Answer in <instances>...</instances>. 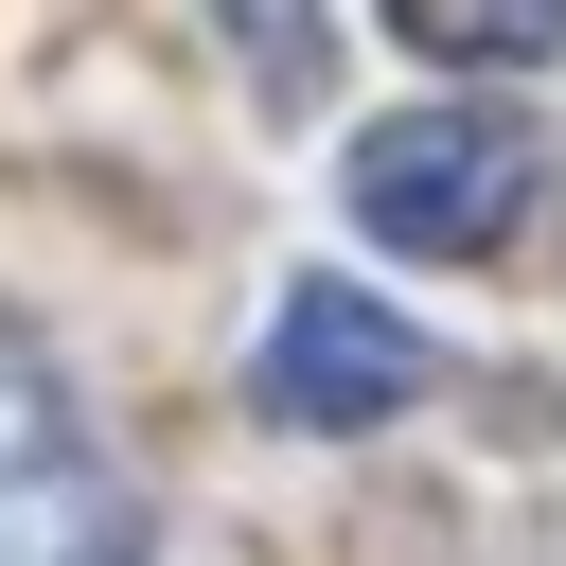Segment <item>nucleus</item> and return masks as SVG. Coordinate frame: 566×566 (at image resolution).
<instances>
[{
    "mask_svg": "<svg viewBox=\"0 0 566 566\" xmlns=\"http://www.w3.org/2000/svg\"><path fill=\"white\" fill-rule=\"evenodd\" d=\"M142 548H159L142 460L106 442V407L71 389V354L0 318V566H142Z\"/></svg>",
    "mask_w": 566,
    "mask_h": 566,
    "instance_id": "f03ea898",
    "label": "nucleus"
},
{
    "mask_svg": "<svg viewBox=\"0 0 566 566\" xmlns=\"http://www.w3.org/2000/svg\"><path fill=\"white\" fill-rule=\"evenodd\" d=\"M424 53H478V71H513V53H548V18L566 0H389Z\"/></svg>",
    "mask_w": 566,
    "mask_h": 566,
    "instance_id": "39448f33",
    "label": "nucleus"
},
{
    "mask_svg": "<svg viewBox=\"0 0 566 566\" xmlns=\"http://www.w3.org/2000/svg\"><path fill=\"white\" fill-rule=\"evenodd\" d=\"M424 389H442V336H424L389 283H354V265H301V283L265 301V336H248V407H265V424H301V442L407 424Z\"/></svg>",
    "mask_w": 566,
    "mask_h": 566,
    "instance_id": "7ed1b4c3",
    "label": "nucleus"
},
{
    "mask_svg": "<svg viewBox=\"0 0 566 566\" xmlns=\"http://www.w3.org/2000/svg\"><path fill=\"white\" fill-rule=\"evenodd\" d=\"M212 18L248 53V106H318V71H336V18L318 0H212Z\"/></svg>",
    "mask_w": 566,
    "mask_h": 566,
    "instance_id": "20e7f679",
    "label": "nucleus"
},
{
    "mask_svg": "<svg viewBox=\"0 0 566 566\" xmlns=\"http://www.w3.org/2000/svg\"><path fill=\"white\" fill-rule=\"evenodd\" d=\"M531 212H548V142H531V106H495V88L407 106V124L354 142V230L407 248V265H513Z\"/></svg>",
    "mask_w": 566,
    "mask_h": 566,
    "instance_id": "f257e3e1",
    "label": "nucleus"
}]
</instances>
